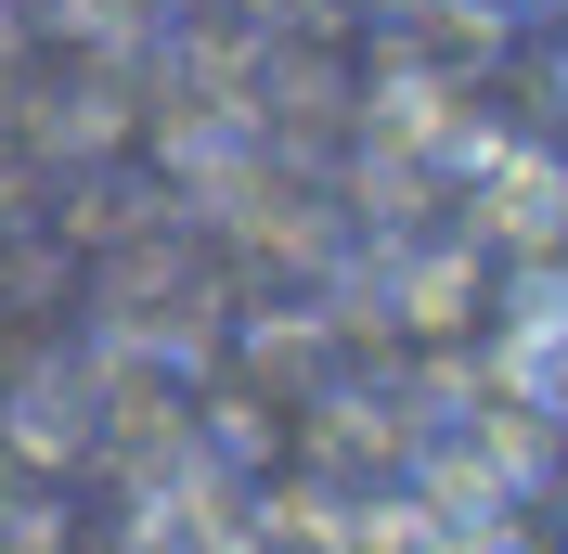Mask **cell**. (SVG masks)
I'll list each match as a JSON object with an SVG mask.
<instances>
[{
  "label": "cell",
  "mask_w": 568,
  "mask_h": 554,
  "mask_svg": "<svg viewBox=\"0 0 568 554\" xmlns=\"http://www.w3.org/2000/svg\"><path fill=\"white\" fill-rule=\"evenodd\" d=\"M556 104H568V39H556Z\"/></svg>",
  "instance_id": "cell-1"
}]
</instances>
